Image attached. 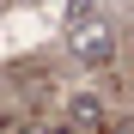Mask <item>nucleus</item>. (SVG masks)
Here are the masks:
<instances>
[{"instance_id": "f257e3e1", "label": "nucleus", "mask_w": 134, "mask_h": 134, "mask_svg": "<svg viewBox=\"0 0 134 134\" xmlns=\"http://www.w3.org/2000/svg\"><path fill=\"white\" fill-rule=\"evenodd\" d=\"M67 43H73V61H79V67H92V73L116 61V31H110L104 18H98V25H85V31H73Z\"/></svg>"}, {"instance_id": "f03ea898", "label": "nucleus", "mask_w": 134, "mask_h": 134, "mask_svg": "<svg viewBox=\"0 0 134 134\" xmlns=\"http://www.w3.org/2000/svg\"><path fill=\"white\" fill-rule=\"evenodd\" d=\"M67 122L85 128V134H98V128L110 122V110H104V98H98V92H73V98H67Z\"/></svg>"}, {"instance_id": "7ed1b4c3", "label": "nucleus", "mask_w": 134, "mask_h": 134, "mask_svg": "<svg viewBox=\"0 0 134 134\" xmlns=\"http://www.w3.org/2000/svg\"><path fill=\"white\" fill-rule=\"evenodd\" d=\"M98 18H104L98 0H73V6H67V18H61V31L73 37V31H85V25H98Z\"/></svg>"}, {"instance_id": "20e7f679", "label": "nucleus", "mask_w": 134, "mask_h": 134, "mask_svg": "<svg viewBox=\"0 0 134 134\" xmlns=\"http://www.w3.org/2000/svg\"><path fill=\"white\" fill-rule=\"evenodd\" d=\"M18 134H55V128H43V122H31V128H18Z\"/></svg>"}, {"instance_id": "39448f33", "label": "nucleus", "mask_w": 134, "mask_h": 134, "mask_svg": "<svg viewBox=\"0 0 134 134\" xmlns=\"http://www.w3.org/2000/svg\"><path fill=\"white\" fill-rule=\"evenodd\" d=\"M18 6H43V0H18Z\"/></svg>"}]
</instances>
